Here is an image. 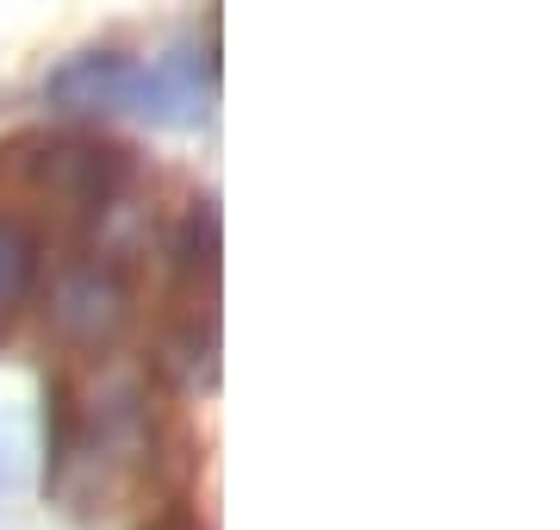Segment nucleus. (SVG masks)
<instances>
[{"instance_id":"nucleus-1","label":"nucleus","mask_w":560,"mask_h":530,"mask_svg":"<svg viewBox=\"0 0 560 530\" xmlns=\"http://www.w3.org/2000/svg\"><path fill=\"white\" fill-rule=\"evenodd\" d=\"M38 182L81 212H106L131 182V157L119 143H50L38 157Z\"/></svg>"},{"instance_id":"nucleus-2","label":"nucleus","mask_w":560,"mask_h":530,"mask_svg":"<svg viewBox=\"0 0 560 530\" xmlns=\"http://www.w3.org/2000/svg\"><path fill=\"white\" fill-rule=\"evenodd\" d=\"M44 94L57 106H69V113H113V106H131V94H138V62L94 50V57L62 62L44 82Z\"/></svg>"},{"instance_id":"nucleus-3","label":"nucleus","mask_w":560,"mask_h":530,"mask_svg":"<svg viewBox=\"0 0 560 530\" xmlns=\"http://www.w3.org/2000/svg\"><path fill=\"white\" fill-rule=\"evenodd\" d=\"M50 307H57V325L69 331V337H106L125 312V281L113 268H75V275L57 287Z\"/></svg>"},{"instance_id":"nucleus-4","label":"nucleus","mask_w":560,"mask_h":530,"mask_svg":"<svg viewBox=\"0 0 560 530\" xmlns=\"http://www.w3.org/2000/svg\"><path fill=\"white\" fill-rule=\"evenodd\" d=\"M38 231L25 219H13V212H0V307L7 300H25L32 293V281H38Z\"/></svg>"}]
</instances>
